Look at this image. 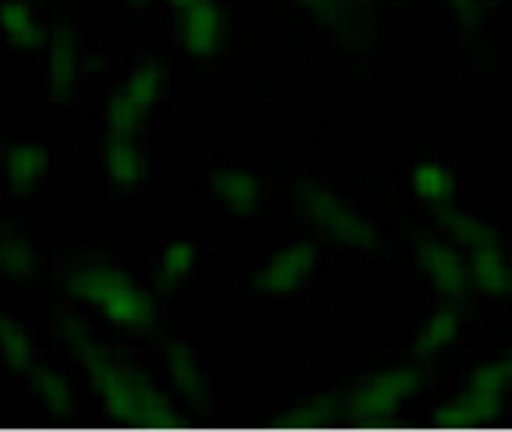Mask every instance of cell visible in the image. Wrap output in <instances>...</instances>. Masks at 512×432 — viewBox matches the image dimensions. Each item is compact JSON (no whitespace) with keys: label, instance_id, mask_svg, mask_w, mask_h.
Returning a JSON list of instances; mask_svg holds the SVG:
<instances>
[{"label":"cell","instance_id":"cell-1","mask_svg":"<svg viewBox=\"0 0 512 432\" xmlns=\"http://www.w3.org/2000/svg\"><path fill=\"white\" fill-rule=\"evenodd\" d=\"M71 292L83 298L86 304L99 307L108 319L117 325H148L154 319L151 298L126 282L114 267L108 264H83L71 276Z\"/></svg>","mask_w":512,"mask_h":432},{"label":"cell","instance_id":"cell-2","mask_svg":"<svg viewBox=\"0 0 512 432\" xmlns=\"http://www.w3.org/2000/svg\"><path fill=\"white\" fill-rule=\"evenodd\" d=\"M86 374L114 417H138V420L169 417V405L151 383L145 377H138L135 371H126L114 359L92 353L86 359Z\"/></svg>","mask_w":512,"mask_h":432},{"label":"cell","instance_id":"cell-3","mask_svg":"<svg viewBox=\"0 0 512 432\" xmlns=\"http://www.w3.org/2000/svg\"><path fill=\"white\" fill-rule=\"evenodd\" d=\"M421 387V374L414 368H387L365 377L347 402L353 417H390Z\"/></svg>","mask_w":512,"mask_h":432},{"label":"cell","instance_id":"cell-4","mask_svg":"<svg viewBox=\"0 0 512 432\" xmlns=\"http://www.w3.org/2000/svg\"><path fill=\"white\" fill-rule=\"evenodd\" d=\"M307 212H310L313 224L338 246H362L368 239L365 221L347 203H341L338 197L316 194V197L307 200Z\"/></svg>","mask_w":512,"mask_h":432},{"label":"cell","instance_id":"cell-5","mask_svg":"<svg viewBox=\"0 0 512 432\" xmlns=\"http://www.w3.org/2000/svg\"><path fill=\"white\" fill-rule=\"evenodd\" d=\"M313 267V252L307 246H292L286 252H279L261 273H258V288L264 295L286 298L304 285Z\"/></svg>","mask_w":512,"mask_h":432},{"label":"cell","instance_id":"cell-6","mask_svg":"<svg viewBox=\"0 0 512 432\" xmlns=\"http://www.w3.org/2000/svg\"><path fill=\"white\" fill-rule=\"evenodd\" d=\"M421 264L427 270V276L433 279V285L439 288L442 295L448 298H460L463 292H467L470 285V270L463 267V261L445 249L442 243H421Z\"/></svg>","mask_w":512,"mask_h":432},{"label":"cell","instance_id":"cell-7","mask_svg":"<svg viewBox=\"0 0 512 432\" xmlns=\"http://www.w3.org/2000/svg\"><path fill=\"white\" fill-rule=\"evenodd\" d=\"M218 37H221V19H218V10L212 0H197L194 7L184 10L181 43L191 56H197V59L209 56L218 46Z\"/></svg>","mask_w":512,"mask_h":432},{"label":"cell","instance_id":"cell-8","mask_svg":"<svg viewBox=\"0 0 512 432\" xmlns=\"http://www.w3.org/2000/svg\"><path fill=\"white\" fill-rule=\"evenodd\" d=\"M4 172H7V184L16 190V194H25V190H31L46 172L43 148L34 141L13 144V148L7 151V157H4Z\"/></svg>","mask_w":512,"mask_h":432},{"label":"cell","instance_id":"cell-9","mask_svg":"<svg viewBox=\"0 0 512 432\" xmlns=\"http://www.w3.org/2000/svg\"><path fill=\"white\" fill-rule=\"evenodd\" d=\"M215 197L230 212H252L261 203V187L258 181L243 169H224L215 178Z\"/></svg>","mask_w":512,"mask_h":432},{"label":"cell","instance_id":"cell-10","mask_svg":"<svg viewBox=\"0 0 512 432\" xmlns=\"http://www.w3.org/2000/svg\"><path fill=\"white\" fill-rule=\"evenodd\" d=\"M473 279L488 295L509 292V288H512V267L503 258L500 246H485V249L473 252Z\"/></svg>","mask_w":512,"mask_h":432},{"label":"cell","instance_id":"cell-11","mask_svg":"<svg viewBox=\"0 0 512 432\" xmlns=\"http://www.w3.org/2000/svg\"><path fill=\"white\" fill-rule=\"evenodd\" d=\"M457 331H460V313L451 304H445L427 319V325L421 328V334H417V341H414V350L417 353L445 350L448 344H454Z\"/></svg>","mask_w":512,"mask_h":432},{"label":"cell","instance_id":"cell-12","mask_svg":"<svg viewBox=\"0 0 512 432\" xmlns=\"http://www.w3.org/2000/svg\"><path fill=\"white\" fill-rule=\"evenodd\" d=\"M411 181H414V190L421 194L427 203H436V206H448L451 203V197H454V175H451V169L448 166H442V163H421L414 169V175H411Z\"/></svg>","mask_w":512,"mask_h":432},{"label":"cell","instance_id":"cell-13","mask_svg":"<svg viewBox=\"0 0 512 432\" xmlns=\"http://www.w3.org/2000/svg\"><path fill=\"white\" fill-rule=\"evenodd\" d=\"M166 371L172 387L188 399V402H203L206 399V380L200 365L188 353H169L166 356Z\"/></svg>","mask_w":512,"mask_h":432},{"label":"cell","instance_id":"cell-14","mask_svg":"<svg viewBox=\"0 0 512 432\" xmlns=\"http://www.w3.org/2000/svg\"><path fill=\"white\" fill-rule=\"evenodd\" d=\"M0 19H4V34L22 46V50H31V46L40 43V22L37 16L19 4V0H10V4H4V13H0Z\"/></svg>","mask_w":512,"mask_h":432},{"label":"cell","instance_id":"cell-15","mask_svg":"<svg viewBox=\"0 0 512 432\" xmlns=\"http://www.w3.org/2000/svg\"><path fill=\"white\" fill-rule=\"evenodd\" d=\"M34 390H37V399L43 402V408L50 411V414H56V417L71 414L74 396L68 390V383L56 371H46V368L34 371Z\"/></svg>","mask_w":512,"mask_h":432},{"label":"cell","instance_id":"cell-16","mask_svg":"<svg viewBox=\"0 0 512 432\" xmlns=\"http://www.w3.org/2000/svg\"><path fill=\"white\" fill-rule=\"evenodd\" d=\"M108 172L120 187H132L142 181L145 163L142 154L132 148V141H114V148L108 151Z\"/></svg>","mask_w":512,"mask_h":432},{"label":"cell","instance_id":"cell-17","mask_svg":"<svg viewBox=\"0 0 512 432\" xmlns=\"http://www.w3.org/2000/svg\"><path fill=\"white\" fill-rule=\"evenodd\" d=\"M74 71H77V56H74V43L68 34L56 37L53 46H50V65H46V74H50V86L56 92L68 89L71 80H74Z\"/></svg>","mask_w":512,"mask_h":432},{"label":"cell","instance_id":"cell-18","mask_svg":"<svg viewBox=\"0 0 512 432\" xmlns=\"http://www.w3.org/2000/svg\"><path fill=\"white\" fill-rule=\"evenodd\" d=\"M160 86H163V74H160V68L145 65V68H138V71H132V74H129V80L123 83L120 95H123V99H129V102H135V105L148 108V105L157 99Z\"/></svg>","mask_w":512,"mask_h":432},{"label":"cell","instance_id":"cell-19","mask_svg":"<svg viewBox=\"0 0 512 432\" xmlns=\"http://www.w3.org/2000/svg\"><path fill=\"white\" fill-rule=\"evenodd\" d=\"M445 218L451 221V230L457 233V239L463 246H470L473 252L476 249H485V246H500L497 243V233L485 224V221H476V218H467V215H457V212H445Z\"/></svg>","mask_w":512,"mask_h":432},{"label":"cell","instance_id":"cell-20","mask_svg":"<svg viewBox=\"0 0 512 432\" xmlns=\"http://www.w3.org/2000/svg\"><path fill=\"white\" fill-rule=\"evenodd\" d=\"M197 267V249L191 246V243H172L166 252H163V258H160V270H163V276L166 279H184L191 270Z\"/></svg>","mask_w":512,"mask_h":432},{"label":"cell","instance_id":"cell-21","mask_svg":"<svg viewBox=\"0 0 512 432\" xmlns=\"http://www.w3.org/2000/svg\"><path fill=\"white\" fill-rule=\"evenodd\" d=\"M4 362L13 371H25L31 365V344L25 338V331L16 328L13 322H4Z\"/></svg>","mask_w":512,"mask_h":432},{"label":"cell","instance_id":"cell-22","mask_svg":"<svg viewBox=\"0 0 512 432\" xmlns=\"http://www.w3.org/2000/svg\"><path fill=\"white\" fill-rule=\"evenodd\" d=\"M34 270V258L31 252L16 243V239H4V273L13 276V279H22Z\"/></svg>","mask_w":512,"mask_h":432},{"label":"cell","instance_id":"cell-23","mask_svg":"<svg viewBox=\"0 0 512 432\" xmlns=\"http://www.w3.org/2000/svg\"><path fill=\"white\" fill-rule=\"evenodd\" d=\"M172 4H175V7H184V10H188V7H194V4H197V0H172Z\"/></svg>","mask_w":512,"mask_h":432},{"label":"cell","instance_id":"cell-24","mask_svg":"<svg viewBox=\"0 0 512 432\" xmlns=\"http://www.w3.org/2000/svg\"><path fill=\"white\" fill-rule=\"evenodd\" d=\"M506 365H509V371H512V353L506 356Z\"/></svg>","mask_w":512,"mask_h":432}]
</instances>
